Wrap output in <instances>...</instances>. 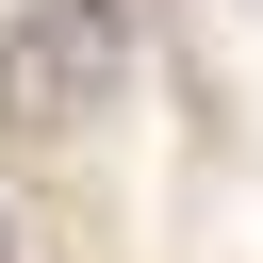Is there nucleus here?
Masks as SVG:
<instances>
[{
  "mask_svg": "<svg viewBox=\"0 0 263 263\" xmlns=\"http://www.w3.org/2000/svg\"><path fill=\"white\" fill-rule=\"evenodd\" d=\"M132 33H148V0H16L0 16V132H82V115H115V82H132Z\"/></svg>",
  "mask_w": 263,
  "mask_h": 263,
  "instance_id": "f257e3e1",
  "label": "nucleus"
},
{
  "mask_svg": "<svg viewBox=\"0 0 263 263\" xmlns=\"http://www.w3.org/2000/svg\"><path fill=\"white\" fill-rule=\"evenodd\" d=\"M0 263H33V214H16V197H0Z\"/></svg>",
  "mask_w": 263,
  "mask_h": 263,
  "instance_id": "f03ea898",
  "label": "nucleus"
}]
</instances>
